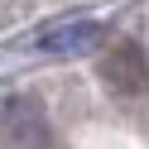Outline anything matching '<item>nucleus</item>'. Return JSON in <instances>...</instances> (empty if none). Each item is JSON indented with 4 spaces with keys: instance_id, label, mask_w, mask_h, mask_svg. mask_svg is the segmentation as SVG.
Returning <instances> with one entry per match:
<instances>
[{
    "instance_id": "f257e3e1",
    "label": "nucleus",
    "mask_w": 149,
    "mask_h": 149,
    "mask_svg": "<svg viewBox=\"0 0 149 149\" xmlns=\"http://www.w3.org/2000/svg\"><path fill=\"white\" fill-rule=\"evenodd\" d=\"M0 144L5 149H48V116L34 96H10L0 106Z\"/></svg>"
},
{
    "instance_id": "f03ea898",
    "label": "nucleus",
    "mask_w": 149,
    "mask_h": 149,
    "mask_svg": "<svg viewBox=\"0 0 149 149\" xmlns=\"http://www.w3.org/2000/svg\"><path fill=\"white\" fill-rule=\"evenodd\" d=\"M101 82H106L116 96H139L149 87V58L139 43H116V48L101 58Z\"/></svg>"
},
{
    "instance_id": "7ed1b4c3",
    "label": "nucleus",
    "mask_w": 149,
    "mask_h": 149,
    "mask_svg": "<svg viewBox=\"0 0 149 149\" xmlns=\"http://www.w3.org/2000/svg\"><path fill=\"white\" fill-rule=\"evenodd\" d=\"M96 43H101V29H96L91 19L58 24V29L43 34V48H53V53H87V48H96Z\"/></svg>"
}]
</instances>
